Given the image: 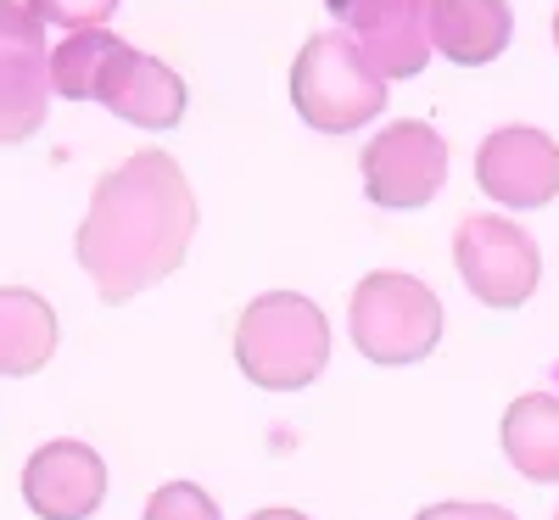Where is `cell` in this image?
Returning <instances> with one entry per match:
<instances>
[{"mask_svg":"<svg viewBox=\"0 0 559 520\" xmlns=\"http://www.w3.org/2000/svg\"><path fill=\"white\" fill-rule=\"evenodd\" d=\"M324 7L336 12V23L353 28L358 57L386 84L426 73V62H431V39H426L431 0H324Z\"/></svg>","mask_w":559,"mask_h":520,"instance_id":"7","label":"cell"},{"mask_svg":"<svg viewBox=\"0 0 559 520\" xmlns=\"http://www.w3.org/2000/svg\"><path fill=\"white\" fill-rule=\"evenodd\" d=\"M90 102L112 107L123 123H140V129H174L185 118V102L191 96H185V79L168 62L140 57L134 45H118Z\"/></svg>","mask_w":559,"mask_h":520,"instance_id":"10","label":"cell"},{"mask_svg":"<svg viewBox=\"0 0 559 520\" xmlns=\"http://www.w3.org/2000/svg\"><path fill=\"white\" fill-rule=\"evenodd\" d=\"M118 34H107V28H90V34H68L57 51H45V79H51V90L57 96H68V102H90L96 96V84H102V73H107V62H112V51H118Z\"/></svg>","mask_w":559,"mask_h":520,"instance_id":"15","label":"cell"},{"mask_svg":"<svg viewBox=\"0 0 559 520\" xmlns=\"http://www.w3.org/2000/svg\"><path fill=\"white\" fill-rule=\"evenodd\" d=\"M554 520H559V515H554Z\"/></svg>","mask_w":559,"mask_h":520,"instance_id":"22","label":"cell"},{"mask_svg":"<svg viewBox=\"0 0 559 520\" xmlns=\"http://www.w3.org/2000/svg\"><path fill=\"white\" fill-rule=\"evenodd\" d=\"M364 191L376 208H426L448 179V146L431 123L397 118L364 146Z\"/></svg>","mask_w":559,"mask_h":520,"instance_id":"6","label":"cell"},{"mask_svg":"<svg viewBox=\"0 0 559 520\" xmlns=\"http://www.w3.org/2000/svg\"><path fill=\"white\" fill-rule=\"evenodd\" d=\"M28 12L39 23H57L62 34H90L118 12V0H28Z\"/></svg>","mask_w":559,"mask_h":520,"instance_id":"16","label":"cell"},{"mask_svg":"<svg viewBox=\"0 0 559 520\" xmlns=\"http://www.w3.org/2000/svg\"><path fill=\"white\" fill-rule=\"evenodd\" d=\"M292 102L297 118L319 134H353L364 123H376L386 107V79L358 57L353 34L324 28L302 45V57L292 62Z\"/></svg>","mask_w":559,"mask_h":520,"instance_id":"3","label":"cell"},{"mask_svg":"<svg viewBox=\"0 0 559 520\" xmlns=\"http://www.w3.org/2000/svg\"><path fill=\"white\" fill-rule=\"evenodd\" d=\"M476 185L503 208H548L559 197V140L543 129H492L476 152Z\"/></svg>","mask_w":559,"mask_h":520,"instance_id":"8","label":"cell"},{"mask_svg":"<svg viewBox=\"0 0 559 520\" xmlns=\"http://www.w3.org/2000/svg\"><path fill=\"white\" fill-rule=\"evenodd\" d=\"M57 353V308L28 286H0V375H39Z\"/></svg>","mask_w":559,"mask_h":520,"instance_id":"12","label":"cell"},{"mask_svg":"<svg viewBox=\"0 0 559 520\" xmlns=\"http://www.w3.org/2000/svg\"><path fill=\"white\" fill-rule=\"evenodd\" d=\"M414 520H515V515L498 509V504H431V509H419Z\"/></svg>","mask_w":559,"mask_h":520,"instance_id":"19","label":"cell"},{"mask_svg":"<svg viewBox=\"0 0 559 520\" xmlns=\"http://www.w3.org/2000/svg\"><path fill=\"white\" fill-rule=\"evenodd\" d=\"M503 453L526 482H559V398L526 392L503 409Z\"/></svg>","mask_w":559,"mask_h":520,"instance_id":"13","label":"cell"},{"mask_svg":"<svg viewBox=\"0 0 559 520\" xmlns=\"http://www.w3.org/2000/svg\"><path fill=\"white\" fill-rule=\"evenodd\" d=\"M509 0H431L426 12V39L459 68H487L492 57L509 51Z\"/></svg>","mask_w":559,"mask_h":520,"instance_id":"11","label":"cell"},{"mask_svg":"<svg viewBox=\"0 0 559 520\" xmlns=\"http://www.w3.org/2000/svg\"><path fill=\"white\" fill-rule=\"evenodd\" d=\"M353 342L369 364H419L442 342V303L426 280L376 269L353 286Z\"/></svg>","mask_w":559,"mask_h":520,"instance_id":"4","label":"cell"},{"mask_svg":"<svg viewBox=\"0 0 559 520\" xmlns=\"http://www.w3.org/2000/svg\"><path fill=\"white\" fill-rule=\"evenodd\" d=\"M146 520H218V504L197 482H168L146 498Z\"/></svg>","mask_w":559,"mask_h":520,"instance_id":"17","label":"cell"},{"mask_svg":"<svg viewBox=\"0 0 559 520\" xmlns=\"http://www.w3.org/2000/svg\"><path fill=\"white\" fill-rule=\"evenodd\" d=\"M453 263L464 274V286H471L487 308H521L537 292V274H543L537 241L515 218H498V213H476V218L459 224Z\"/></svg>","mask_w":559,"mask_h":520,"instance_id":"5","label":"cell"},{"mask_svg":"<svg viewBox=\"0 0 559 520\" xmlns=\"http://www.w3.org/2000/svg\"><path fill=\"white\" fill-rule=\"evenodd\" d=\"M554 45H559V12H554Z\"/></svg>","mask_w":559,"mask_h":520,"instance_id":"21","label":"cell"},{"mask_svg":"<svg viewBox=\"0 0 559 520\" xmlns=\"http://www.w3.org/2000/svg\"><path fill=\"white\" fill-rule=\"evenodd\" d=\"M197 235V197L168 152H134L96 179V197L79 224V263L96 280L102 303H129L168 280Z\"/></svg>","mask_w":559,"mask_h":520,"instance_id":"1","label":"cell"},{"mask_svg":"<svg viewBox=\"0 0 559 520\" xmlns=\"http://www.w3.org/2000/svg\"><path fill=\"white\" fill-rule=\"evenodd\" d=\"M331 358V324L302 292H269L236 324V364L263 392H302Z\"/></svg>","mask_w":559,"mask_h":520,"instance_id":"2","label":"cell"},{"mask_svg":"<svg viewBox=\"0 0 559 520\" xmlns=\"http://www.w3.org/2000/svg\"><path fill=\"white\" fill-rule=\"evenodd\" d=\"M247 520H308L302 509H258V515H247Z\"/></svg>","mask_w":559,"mask_h":520,"instance_id":"20","label":"cell"},{"mask_svg":"<svg viewBox=\"0 0 559 520\" xmlns=\"http://www.w3.org/2000/svg\"><path fill=\"white\" fill-rule=\"evenodd\" d=\"M45 107H51L45 57H7L0 62V146H23L28 134H39Z\"/></svg>","mask_w":559,"mask_h":520,"instance_id":"14","label":"cell"},{"mask_svg":"<svg viewBox=\"0 0 559 520\" xmlns=\"http://www.w3.org/2000/svg\"><path fill=\"white\" fill-rule=\"evenodd\" d=\"M7 57H45V23L17 0H0V62Z\"/></svg>","mask_w":559,"mask_h":520,"instance_id":"18","label":"cell"},{"mask_svg":"<svg viewBox=\"0 0 559 520\" xmlns=\"http://www.w3.org/2000/svg\"><path fill=\"white\" fill-rule=\"evenodd\" d=\"M107 498V459L90 442H45L23 464V504L39 520H90Z\"/></svg>","mask_w":559,"mask_h":520,"instance_id":"9","label":"cell"}]
</instances>
